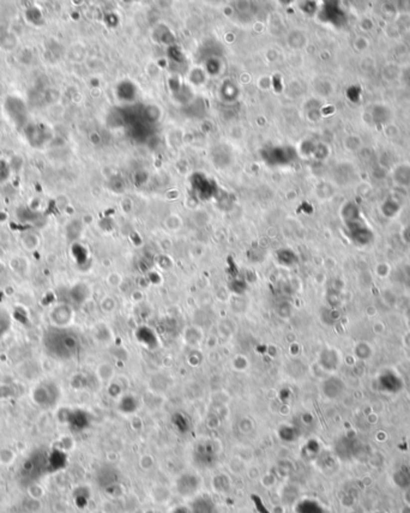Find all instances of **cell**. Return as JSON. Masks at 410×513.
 <instances>
[{"mask_svg": "<svg viewBox=\"0 0 410 513\" xmlns=\"http://www.w3.org/2000/svg\"><path fill=\"white\" fill-rule=\"evenodd\" d=\"M25 134L32 145L41 146L48 139L49 129L43 128L42 125H32L30 128H26Z\"/></svg>", "mask_w": 410, "mask_h": 513, "instance_id": "cell-1", "label": "cell"}, {"mask_svg": "<svg viewBox=\"0 0 410 513\" xmlns=\"http://www.w3.org/2000/svg\"><path fill=\"white\" fill-rule=\"evenodd\" d=\"M6 111L8 116L14 120V123L23 124L25 122V106L20 100L13 99V97L8 99L6 101Z\"/></svg>", "mask_w": 410, "mask_h": 513, "instance_id": "cell-2", "label": "cell"}, {"mask_svg": "<svg viewBox=\"0 0 410 513\" xmlns=\"http://www.w3.org/2000/svg\"><path fill=\"white\" fill-rule=\"evenodd\" d=\"M392 179L397 185L403 187L410 186V164L409 163H400L396 167H394L391 172Z\"/></svg>", "mask_w": 410, "mask_h": 513, "instance_id": "cell-3", "label": "cell"}, {"mask_svg": "<svg viewBox=\"0 0 410 513\" xmlns=\"http://www.w3.org/2000/svg\"><path fill=\"white\" fill-rule=\"evenodd\" d=\"M402 76V69L395 63H388L382 70V78L388 83H392Z\"/></svg>", "mask_w": 410, "mask_h": 513, "instance_id": "cell-4", "label": "cell"}, {"mask_svg": "<svg viewBox=\"0 0 410 513\" xmlns=\"http://www.w3.org/2000/svg\"><path fill=\"white\" fill-rule=\"evenodd\" d=\"M344 146L347 151L358 152L364 148V140L359 134H350L344 139Z\"/></svg>", "mask_w": 410, "mask_h": 513, "instance_id": "cell-5", "label": "cell"}, {"mask_svg": "<svg viewBox=\"0 0 410 513\" xmlns=\"http://www.w3.org/2000/svg\"><path fill=\"white\" fill-rule=\"evenodd\" d=\"M353 47L355 48V51L359 53L367 52L368 48H370V40H368L365 35H359V36H356L355 39H354Z\"/></svg>", "mask_w": 410, "mask_h": 513, "instance_id": "cell-6", "label": "cell"}, {"mask_svg": "<svg viewBox=\"0 0 410 513\" xmlns=\"http://www.w3.org/2000/svg\"><path fill=\"white\" fill-rule=\"evenodd\" d=\"M384 133L388 138H391V139H395V138L400 137L401 134V129L398 126L396 125V124L391 123V124H388V125L384 126Z\"/></svg>", "mask_w": 410, "mask_h": 513, "instance_id": "cell-7", "label": "cell"}, {"mask_svg": "<svg viewBox=\"0 0 410 513\" xmlns=\"http://www.w3.org/2000/svg\"><path fill=\"white\" fill-rule=\"evenodd\" d=\"M359 26L364 32H370L374 29V22L371 17H362L359 22Z\"/></svg>", "mask_w": 410, "mask_h": 513, "instance_id": "cell-8", "label": "cell"}, {"mask_svg": "<svg viewBox=\"0 0 410 513\" xmlns=\"http://www.w3.org/2000/svg\"><path fill=\"white\" fill-rule=\"evenodd\" d=\"M360 66H361V69L364 71H371L376 66V60L372 57H367V55H366V57H364V59L360 61Z\"/></svg>", "mask_w": 410, "mask_h": 513, "instance_id": "cell-9", "label": "cell"}, {"mask_svg": "<svg viewBox=\"0 0 410 513\" xmlns=\"http://www.w3.org/2000/svg\"><path fill=\"white\" fill-rule=\"evenodd\" d=\"M374 513H378V512H374Z\"/></svg>", "mask_w": 410, "mask_h": 513, "instance_id": "cell-10", "label": "cell"}]
</instances>
